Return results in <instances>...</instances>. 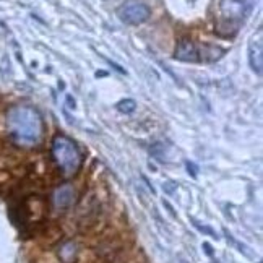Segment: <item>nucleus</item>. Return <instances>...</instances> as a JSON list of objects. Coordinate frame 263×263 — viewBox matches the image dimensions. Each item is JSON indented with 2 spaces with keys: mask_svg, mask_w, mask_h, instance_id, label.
<instances>
[{
  "mask_svg": "<svg viewBox=\"0 0 263 263\" xmlns=\"http://www.w3.org/2000/svg\"><path fill=\"white\" fill-rule=\"evenodd\" d=\"M75 200V189L70 184L59 185L52 194V206L55 211H65L73 205Z\"/></svg>",
  "mask_w": 263,
  "mask_h": 263,
  "instance_id": "nucleus-6",
  "label": "nucleus"
},
{
  "mask_svg": "<svg viewBox=\"0 0 263 263\" xmlns=\"http://www.w3.org/2000/svg\"><path fill=\"white\" fill-rule=\"evenodd\" d=\"M192 221H194V226H195L197 229H200L201 232H205V234H210L211 237H216V236H215V232H213V229H211V228H205V226H200V224H198V222H197L195 219H192Z\"/></svg>",
  "mask_w": 263,
  "mask_h": 263,
  "instance_id": "nucleus-11",
  "label": "nucleus"
},
{
  "mask_svg": "<svg viewBox=\"0 0 263 263\" xmlns=\"http://www.w3.org/2000/svg\"><path fill=\"white\" fill-rule=\"evenodd\" d=\"M116 107L119 112H122V114H132L137 109V103L134 99H122L116 104Z\"/></svg>",
  "mask_w": 263,
  "mask_h": 263,
  "instance_id": "nucleus-10",
  "label": "nucleus"
},
{
  "mask_svg": "<svg viewBox=\"0 0 263 263\" xmlns=\"http://www.w3.org/2000/svg\"><path fill=\"white\" fill-rule=\"evenodd\" d=\"M5 124L8 137L22 148L36 146L44 135V120L34 106H12L7 110Z\"/></svg>",
  "mask_w": 263,
  "mask_h": 263,
  "instance_id": "nucleus-1",
  "label": "nucleus"
},
{
  "mask_svg": "<svg viewBox=\"0 0 263 263\" xmlns=\"http://www.w3.org/2000/svg\"><path fill=\"white\" fill-rule=\"evenodd\" d=\"M50 153H52V159L59 169L62 171L64 176H75L80 167H82L83 158L80 153L78 146L72 140L65 135H55L52 140V146H50Z\"/></svg>",
  "mask_w": 263,
  "mask_h": 263,
  "instance_id": "nucleus-2",
  "label": "nucleus"
},
{
  "mask_svg": "<svg viewBox=\"0 0 263 263\" xmlns=\"http://www.w3.org/2000/svg\"><path fill=\"white\" fill-rule=\"evenodd\" d=\"M250 10V0H219V22L216 31L222 28L228 29L226 37H231L237 33V26Z\"/></svg>",
  "mask_w": 263,
  "mask_h": 263,
  "instance_id": "nucleus-3",
  "label": "nucleus"
},
{
  "mask_svg": "<svg viewBox=\"0 0 263 263\" xmlns=\"http://www.w3.org/2000/svg\"><path fill=\"white\" fill-rule=\"evenodd\" d=\"M249 65L252 72H255L258 77H261L263 72V37L261 29L257 36H254L249 43Z\"/></svg>",
  "mask_w": 263,
  "mask_h": 263,
  "instance_id": "nucleus-5",
  "label": "nucleus"
},
{
  "mask_svg": "<svg viewBox=\"0 0 263 263\" xmlns=\"http://www.w3.org/2000/svg\"><path fill=\"white\" fill-rule=\"evenodd\" d=\"M116 15L124 25L138 26L149 20L151 8L145 2H141V0H127V2L117 7Z\"/></svg>",
  "mask_w": 263,
  "mask_h": 263,
  "instance_id": "nucleus-4",
  "label": "nucleus"
},
{
  "mask_svg": "<svg viewBox=\"0 0 263 263\" xmlns=\"http://www.w3.org/2000/svg\"><path fill=\"white\" fill-rule=\"evenodd\" d=\"M226 49H222L215 44H203L198 47V57L200 60H205V62H216L222 55H224Z\"/></svg>",
  "mask_w": 263,
  "mask_h": 263,
  "instance_id": "nucleus-9",
  "label": "nucleus"
},
{
  "mask_svg": "<svg viewBox=\"0 0 263 263\" xmlns=\"http://www.w3.org/2000/svg\"><path fill=\"white\" fill-rule=\"evenodd\" d=\"M80 249L75 240H65L59 247V258L62 263H75L78 260Z\"/></svg>",
  "mask_w": 263,
  "mask_h": 263,
  "instance_id": "nucleus-8",
  "label": "nucleus"
},
{
  "mask_svg": "<svg viewBox=\"0 0 263 263\" xmlns=\"http://www.w3.org/2000/svg\"><path fill=\"white\" fill-rule=\"evenodd\" d=\"M176 60H180V62H200L198 57V46L192 41L190 37H182L179 39L177 47H176V54H174Z\"/></svg>",
  "mask_w": 263,
  "mask_h": 263,
  "instance_id": "nucleus-7",
  "label": "nucleus"
},
{
  "mask_svg": "<svg viewBox=\"0 0 263 263\" xmlns=\"http://www.w3.org/2000/svg\"><path fill=\"white\" fill-rule=\"evenodd\" d=\"M187 169H189V174L192 173V176H194V177H197V167L194 166V164H192V163H187Z\"/></svg>",
  "mask_w": 263,
  "mask_h": 263,
  "instance_id": "nucleus-12",
  "label": "nucleus"
}]
</instances>
